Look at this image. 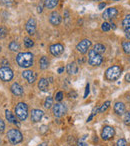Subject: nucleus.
Wrapping results in <instances>:
<instances>
[{"instance_id":"obj_2","label":"nucleus","mask_w":130,"mask_h":146,"mask_svg":"<svg viewBox=\"0 0 130 146\" xmlns=\"http://www.w3.org/2000/svg\"><path fill=\"white\" fill-rule=\"evenodd\" d=\"M122 72V69L118 65H113V66L109 67L105 72V78L109 81H114L117 80L120 77Z\"/></svg>"},{"instance_id":"obj_3","label":"nucleus","mask_w":130,"mask_h":146,"mask_svg":"<svg viewBox=\"0 0 130 146\" xmlns=\"http://www.w3.org/2000/svg\"><path fill=\"white\" fill-rule=\"evenodd\" d=\"M15 114H16L17 118L21 121L26 120L27 116H28V106L24 102H19L15 107Z\"/></svg>"},{"instance_id":"obj_18","label":"nucleus","mask_w":130,"mask_h":146,"mask_svg":"<svg viewBox=\"0 0 130 146\" xmlns=\"http://www.w3.org/2000/svg\"><path fill=\"white\" fill-rule=\"evenodd\" d=\"M114 112L117 115H122L125 113V105L123 102H116L114 104Z\"/></svg>"},{"instance_id":"obj_23","label":"nucleus","mask_w":130,"mask_h":146,"mask_svg":"<svg viewBox=\"0 0 130 146\" xmlns=\"http://www.w3.org/2000/svg\"><path fill=\"white\" fill-rule=\"evenodd\" d=\"M48 66H49L48 58H47L46 56H42L40 58V60H39V67H40V69L45 70V69L48 68Z\"/></svg>"},{"instance_id":"obj_26","label":"nucleus","mask_w":130,"mask_h":146,"mask_svg":"<svg viewBox=\"0 0 130 146\" xmlns=\"http://www.w3.org/2000/svg\"><path fill=\"white\" fill-rule=\"evenodd\" d=\"M23 42H24V46L26 47V48H31V47L34 46V41H33L30 37H24Z\"/></svg>"},{"instance_id":"obj_21","label":"nucleus","mask_w":130,"mask_h":146,"mask_svg":"<svg viewBox=\"0 0 130 146\" xmlns=\"http://www.w3.org/2000/svg\"><path fill=\"white\" fill-rule=\"evenodd\" d=\"M5 117H6V119L8 120V122L13 123V124H16L17 126H20V123L16 121V118H15V116L13 115V114L11 113L9 110H6V111H5Z\"/></svg>"},{"instance_id":"obj_10","label":"nucleus","mask_w":130,"mask_h":146,"mask_svg":"<svg viewBox=\"0 0 130 146\" xmlns=\"http://www.w3.org/2000/svg\"><path fill=\"white\" fill-rule=\"evenodd\" d=\"M49 51L53 56H60L64 52V46L61 43H54L49 46Z\"/></svg>"},{"instance_id":"obj_44","label":"nucleus","mask_w":130,"mask_h":146,"mask_svg":"<svg viewBox=\"0 0 130 146\" xmlns=\"http://www.w3.org/2000/svg\"><path fill=\"white\" fill-rule=\"evenodd\" d=\"M64 17H65V18H68V17H69V12H68V10H65Z\"/></svg>"},{"instance_id":"obj_9","label":"nucleus","mask_w":130,"mask_h":146,"mask_svg":"<svg viewBox=\"0 0 130 146\" xmlns=\"http://www.w3.org/2000/svg\"><path fill=\"white\" fill-rule=\"evenodd\" d=\"M90 46H91V41L89 39H83L76 45V49L81 54H85L88 52V49L90 48Z\"/></svg>"},{"instance_id":"obj_51","label":"nucleus","mask_w":130,"mask_h":146,"mask_svg":"<svg viewBox=\"0 0 130 146\" xmlns=\"http://www.w3.org/2000/svg\"><path fill=\"white\" fill-rule=\"evenodd\" d=\"M93 1H102V0H93Z\"/></svg>"},{"instance_id":"obj_6","label":"nucleus","mask_w":130,"mask_h":146,"mask_svg":"<svg viewBox=\"0 0 130 146\" xmlns=\"http://www.w3.org/2000/svg\"><path fill=\"white\" fill-rule=\"evenodd\" d=\"M14 76L13 70L9 66H2L0 67V80L4 82H8Z\"/></svg>"},{"instance_id":"obj_19","label":"nucleus","mask_w":130,"mask_h":146,"mask_svg":"<svg viewBox=\"0 0 130 146\" xmlns=\"http://www.w3.org/2000/svg\"><path fill=\"white\" fill-rule=\"evenodd\" d=\"M66 70H67L68 74L72 75V74H76L78 72V65L76 62H70L67 64L66 67Z\"/></svg>"},{"instance_id":"obj_38","label":"nucleus","mask_w":130,"mask_h":146,"mask_svg":"<svg viewBox=\"0 0 130 146\" xmlns=\"http://www.w3.org/2000/svg\"><path fill=\"white\" fill-rule=\"evenodd\" d=\"M47 131H48V127H47L46 125H42L40 127V133L44 134V133H46Z\"/></svg>"},{"instance_id":"obj_53","label":"nucleus","mask_w":130,"mask_h":146,"mask_svg":"<svg viewBox=\"0 0 130 146\" xmlns=\"http://www.w3.org/2000/svg\"><path fill=\"white\" fill-rule=\"evenodd\" d=\"M129 61H130V58H129Z\"/></svg>"},{"instance_id":"obj_46","label":"nucleus","mask_w":130,"mask_h":146,"mask_svg":"<svg viewBox=\"0 0 130 146\" xmlns=\"http://www.w3.org/2000/svg\"><path fill=\"white\" fill-rule=\"evenodd\" d=\"M110 28H112V29H115V28H116V26H115V23H113V22H111V23H110Z\"/></svg>"},{"instance_id":"obj_24","label":"nucleus","mask_w":130,"mask_h":146,"mask_svg":"<svg viewBox=\"0 0 130 146\" xmlns=\"http://www.w3.org/2000/svg\"><path fill=\"white\" fill-rule=\"evenodd\" d=\"M93 50L95 51L96 53H98V54L102 55L106 51V47L104 46L103 44H101V43H96L93 46Z\"/></svg>"},{"instance_id":"obj_34","label":"nucleus","mask_w":130,"mask_h":146,"mask_svg":"<svg viewBox=\"0 0 130 146\" xmlns=\"http://www.w3.org/2000/svg\"><path fill=\"white\" fill-rule=\"evenodd\" d=\"M63 96H64V94H63V92H62V91L57 92V93L55 94V97H54L55 101H56V102H60L61 100L63 99Z\"/></svg>"},{"instance_id":"obj_11","label":"nucleus","mask_w":130,"mask_h":146,"mask_svg":"<svg viewBox=\"0 0 130 146\" xmlns=\"http://www.w3.org/2000/svg\"><path fill=\"white\" fill-rule=\"evenodd\" d=\"M22 77L26 80L28 83L32 84L36 81L37 79V74L32 70H29V69H26L22 72Z\"/></svg>"},{"instance_id":"obj_45","label":"nucleus","mask_w":130,"mask_h":146,"mask_svg":"<svg viewBox=\"0 0 130 146\" xmlns=\"http://www.w3.org/2000/svg\"><path fill=\"white\" fill-rule=\"evenodd\" d=\"M125 80H126L127 82H130V73H129V74H127V75L125 76Z\"/></svg>"},{"instance_id":"obj_37","label":"nucleus","mask_w":130,"mask_h":146,"mask_svg":"<svg viewBox=\"0 0 130 146\" xmlns=\"http://www.w3.org/2000/svg\"><path fill=\"white\" fill-rule=\"evenodd\" d=\"M4 130H5V123H4V121H3V120L0 119V134L3 133V132H4Z\"/></svg>"},{"instance_id":"obj_29","label":"nucleus","mask_w":130,"mask_h":146,"mask_svg":"<svg viewBox=\"0 0 130 146\" xmlns=\"http://www.w3.org/2000/svg\"><path fill=\"white\" fill-rule=\"evenodd\" d=\"M53 105V99L52 97H50V96H48V97L45 99V102H44V107L47 108V109H49V108H51Z\"/></svg>"},{"instance_id":"obj_35","label":"nucleus","mask_w":130,"mask_h":146,"mask_svg":"<svg viewBox=\"0 0 130 146\" xmlns=\"http://www.w3.org/2000/svg\"><path fill=\"white\" fill-rule=\"evenodd\" d=\"M116 146H127V141L125 139H123V138H121V139L117 140Z\"/></svg>"},{"instance_id":"obj_28","label":"nucleus","mask_w":130,"mask_h":146,"mask_svg":"<svg viewBox=\"0 0 130 146\" xmlns=\"http://www.w3.org/2000/svg\"><path fill=\"white\" fill-rule=\"evenodd\" d=\"M7 34H8V30H7V28L5 26H0V39H3L5 38V37L7 36Z\"/></svg>"},{"instance_id":"obj_31","label":"nucleus","mask_w":130,"mask_h":146,"mask_svg":"<svg viewBox=\"0 0 130 146\" xmlns=\"http://www.w3.org/2000/svg\"><path fill=\"white\" fill-rule=\"evenodd\" d=\"M101 30L104 31V32H108V31L110 30V23L104 21V22L101 24Z\"/></svg>"},{"instance_id":"obj_30","label":"nucleus","mask_w":130,"mask_h":146,"mask_svg":"<svg viewBox=\"0 0 130 146\" xmlns=\"http://www.w3.org/2000/svg\"><path fill=\"white\" fill-rule=\"evenodd\" d=\"M109 106H110V101H106L105 103L102 104V106L99 108V112H100V113H103V112H105L106 110L109 108Z\"/></svg>"},{"instance_id":"obj_13","label":"nucleus","mask_w":130,"mask_h":146,"mask_svg":"<svg viewBox=\"0 0 130 146\" xmlns=\"http://www.w3.org/2000/svg\"><path fill=\"white\" fill-rule=\"evenodd\" d=\"M118 15V10L115 8V7H110V8H107L104 10V12L102 13V18L107 20V19H113L115 18Z\"/></svg>"},{"instance_id":"obj_50","label":"nucleus","mask_w":130,"mask_h":146,"mask_svg":"<svg viewBox=\"0 0 130 146\" xmlns=\"http://www.w3.org/2000/svg\"><path fill=\"white\" fill-rule=\"evenodd\" d=\"M1 50H2V47L0 46V52H1Z\"/></svg>"},{"instance_id":"obj_49","label":"nucleus","mask_w":130,"mask_h":146,"mask_svg":"<svg viewBox=\"0 0 130 146\" xmlns=\"http://www.w3.org/2000/svg\"><path fill=\"white\" fill-rule=\"evenodd\" d=\"M37 146H48V145H47V143H45V142H43V143L39 144V145H37Z\"/></svg>"},{"instance_id":"obj_15","label":"nucleus","mask_w":130,"mask_h":146,"mask_svg":"<svg viewBox=\"0 0 130 146\" xmlns=\"http://www.w3.org/2000/svg\"><path fill=\"white\" fill-rule=\"evenodd\" d=\"M61 20H62L61 19V15L57 11H53L49 15V22L52 25H54V26H58L61 23Z\"/></svg>"},{"instance_id":"obj_5","label":"nucleus","mask_w":130,"mask_h":146,"mask_svg":"<svg viewBox=\"0 0 130 146\" xmlns=\"http://www.w3.org/2000/svg\"><path fill=\"white\" fill-rule=\"evenodd\" d=\"M103 62V58H102V55L96 53L93 49L88 52V63H89L91 66H100Z\"/></svg>"},{"instance_id":"obj_40","label":"nucleus","mask_w":130,"mask_h":146,"mask_svg":"<svg viewBox=\"0 0 130 146\" xmlns=\"http://www.w3.org/2000/svg\"><path fill=\"white\" fill-rule=\"evenodd\" d=\"M105 6H106V3L105 2H101L99 5H98V8H99L100 10H102V9L105 8Z\"/></svg>"},{"instance_id":"obj_32","label":"nucleus","mask_w":130,"mask_h":146,"mask_svg":"<svg viewBox=\"0 0 130 146\" xmlns=\"http://www.w3.org/2000/svg\"><path fill=\"white\" fill-rule=\"evenodd\" d=\"M123 121H124V123H125L126 125L130 126V112H126V113H124Z\"/></svg>"},{"instance_id":"obj_39","label":"nucleus","mask_w":130,"mask_h":146,"mask_svg":"<svg viewBox=\"0 0 130 146\" xmlns=\"http://www.w3.org/2000/svg\"><path fill=\"white\" fill-rule=\"evenodd\" d=\"M68 96H69L70 98H76L77 97V93H76L75 91H70L69 94H68Z\"/></svg>"},{"instance_id":"obj_22","label":"nucleus","mask_w":130,"mask_h":146,"mask_svg":"<svg viewBox=\"0 0 130 146\" xmlns=\"http://www.w3.org/2000/svg\"><path fill=\"white\" fill-rule=\"evenodd\" d=\"M59 0H45L44 7L47 9H53L58 5Z\"/></svg>"},{"instance_id":"obj_52","label":"nucleus","mask_w":130,"mask_h":146,"mask_svg":"<svg viewBox=\"0 0 130 146\" xmlns=\"http://www.w3.org/2000/svg\"><path fill=\"white\" fill-rule=\"evenodd\" d=\"M113 1H118V0H113Z\"/></svg>"},{"instance_id":"obj_41","label":"nucleus","mask_w":130,"mask_h":146,"mask_svg":"<svg viewBox=\"0 0 130 146\" xmlns=\"http://www.w3.org/2000/svg\"><path fill=\"white\" fill-rule=\"evenodd\" d=\"M78 146H88V145H87V143H85V142L83 141V140H79Z\"/></svg>"},{"instance_id":"obj_8","label":"nucleus","mask_w":130,"mask_h":146,"mask_svg":"<svg viewBox=\"0 0 130 146\" xmlns=\"http://www.w3.org/2000/svg\"><path fill=\"white\" fill-rule=\"evenodd\" d=\"M115 134V130L112 126H104L103 129H102V132H101V138L105 141H108V140L112 139Z\"/></svg>"},{"instance_id":"obj_1","label":"nucleus","mask_w":130,"mask_h":146,"mask_svg":"<svg viewBox=\"0 0 130 146\" xmlns=\"http://www.w3.org/2000/svg\"><path fill=\"white\" fill-rule=\"evenodd\" d=\"M16 62L21 68H29L34 64V55L31 52H19L16 55Z\"/></svg>"},{"instance_id":"obj_25","label":"nucleus","mask_w":130,"mask_h":146,"mask_svg":"<svg viewBox=\"0 0 130 146\" xmlns=\"http://www.w3.org/2000/svg\"><path fill=\"white\" fill-rule=\"evenodd\" d=\"M8 48H9V50L12 51V52H16V51H18L19 49H20V45H19V43L16 42V41H11L8 45Z\"/></svg>"},{"instance_id":"obj_20","label":"nucleus","mask_w":130,"mask_h":146,"mask_svg":"<svg viewBox=\"0 0 130 146\" xmlns=\"http://www.w3.org/2000/svg\"><path fill=\"white\" fill-rule=\"evenodd\" d=\"M38 88L43 92L48 91V88H49L48 80L45 79V78H40V80L38 81Z\"/></svg>"},{"instance_id":"obj_14","label":"nucleus","mask_w":130,"mask_h":146,"mask_svg":"<svg viewBox=\"0 0 130 146\" xmlns=\"http://www.w3.org/2000/svg\"><path fill=\"white\" fill-rule=\"evenodd\" d=\"M122 27H123L126 38L130 39V14L124 16L123 20H122Z\"/></svg>"},{"instance_id":"obj_48","label":"nucleus","mask_w":130,"mask_h":146,"mask_svg":"<svg viewBox=\"0 0 130 146\" xmlns=\"http://www.w3.org/2000/svg\"><path fill=\"white\" fill-rule=\"evenodd\" d=\"M84 62V58H81V59H78V63H80V64H82V63Z\"/></svg>"},{"instance_id":"obj_47","label":"nucleus","mask_w":130,"mask_h":146,"mask_svg":"<svg viewBox=\"0 0 130 146\" xmlns=\"http://www.w3.org/2000/svg\"><path fill=\"white\" fill-rule=\"evenodd\" d=\"M93 116H94L93 114H91V115H90L89 117L87 118V122H90V121H91V120H92V118H93Z\"/></svg>"},{"instance_id":"obj_42","label":"nucleus","mask_w":130,"mask_h":146,"mask_svg":"<svg viewBox=\"0 0 130 146\" xmlns=\"http://www.w3.org/2000/svg\"><path fill=\"white\" fill-rule=\"evenodd\" d=\"M37 11H38V13H41L43 11V6L42 5H39L38 7H37Z\"/></svg>"},{"instance_id":"obj_27","label":"nucleus","mask_w":130,"mask_h":146,"mask_svg":"<svg viewBox=\"0 0 130 146\" xmlns=\"http://www.w3.org/2000/svg\"><path fill=\"white\" fill-rule=\"evenodd\" d=\"M122 49L126 54H130V41H123L122 42Z\"/></svg>"},{"instance_id":"obj_7","label":"nucleus","mask_w":130,"mask_h":146,"mask_svg":"<svg viewBox=\"0 0 130 146\" xmlns=\"http://www.w3.org/2000/svg\"><path fill=\"white\" fill-rule=\"evenodd\" d=\"M52 111H53V114H54L55 117L60 118L67 112V107H66V105L63 103H56L55 105H53Z\"/></svg>"},{"instance_id":"obj_12","label":"nucleus","mask_w":130,"mask_h":146,"mask_svg":"<svg viewBox=\"0 0 130 146\" xmlns=\"http://www.w3.org/2000/svg\"><path fill=\"white\" fill-rule=\"evenodd\" d=\"M36 20H35L34 18H29L28 21L26 22V24H25V29H26L27 33H28L29 35H34L35 33H36Z\"/></svg>"},{"instance_id":"obj_33","label":"nucleus","mask_w":130,"mask_h":146,"mask_svg":"<svg viewBox=\"0 0 130 146\" xmlns=\"http://www.w3.org/2000/svg\"><path fill=\"white\" fill-rule=\"evenodd\" d=\"M14 2V0H0V4L3 6H11Z\"/></svg>"},{"instance_id":"obj_43","label":"nucleus","mask_w":130,"mask_h":146,"mask_svg":"<svg viewBox=\"0 0 130 146\" xmlns=\"http://www.w3.org/2000/svg\"><path fill=\"white\" fill-rule=\"evenodd\" d=\"M64 71V67H60V68H58V70H57V72L59 73V74H61V73Z\"/></svg>"},{"instance_id":"obj_36","label":"nucleus","mask_w":130,"mask_h":146,"mask_svg":"<svg viewBox=\"0 0 130 146\" xmlns=\"http://www.w3.org/2000/svg\"><path fill=\"white\" fill-rule=\"evenodd\" d=\"M90 93V85L89 83L86 84V87H85V92H84V97L83 98H87V96L89 95Z\"/></svg>"},{"instance_id":"obj_17","label":"nucleus","mask_w":130,"mask_h":146,"mask_svg":"<svg viewBox=\"0 0 130 146\" xmlns=\"http://www.w3.org/2000/svg\"><path fill=\"white\" fill-rule=\"evenodd\" d=\"M10 90H11V92L16 96L23 95V87L19 83H17V82H15V83H13L12 85H11Z\"/></svg>"},{"instance_id":"obj_4","label":"nucleus","mask_w":130,"mask_h":146,"mask_svg":"<svg viewBox=\"0 0 130 146\" xmlns=\"http://www.w3.org/2000/svg\"><path fill=\"white\" fill-rule=\"evenodd\" d=\"M6 137H7V139H8V141L12 144L20 143L23 139L22 133H21L18 129H16V128H13V129L9 130L6 133Z\"/></svg>"},{"instance_id":"obj_16","label":"nucleus","mask_w":130,"mask_h":146,"mask_svg":"<svg viewBox=\"0 0 130 146\" xmlns=\"http://www.w3.org/2000/svg\"><path fill=\"white\" fill-rule=\"evenodd\" d=\"M43 115H44V112L40 109H33L31 112V121L37 123L42 119Z\"/></svg>"}]
</instances>
